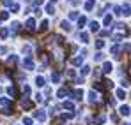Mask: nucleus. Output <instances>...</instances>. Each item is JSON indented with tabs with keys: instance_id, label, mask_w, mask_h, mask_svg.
I'll return each mask as SVG.
<instances>
[{
	"instance_id": "f257e3e1",
	"label": "nucleus",
	"mask_w": 131,
	"mask_h": 125,
	"mask_svg": "<svg viewBox=\"0 0 131 125\" xmlns=\"http://www.w3.org/2000/svg\"><path fill=\"white\" fill-rule=\"evenodd\" d=\"M23 69H27V71H34L36 69V63L32 60V57H25L23 58Z\"/></svg>"
},
{
	"instance_id": "f03ea898",
	"label": "nucleus",
	"mask_w": 131,
	"mask_h": 125,
	"mask_svg": "<svg viewBox=\"0 0 131 125\" xmlns=\"http://www.w3.org/2000/svg\"><path fill=\"white\" fill-rule=\"evenodd\" d=\"M67 95H71L74 101H82V97H83V92H82V90H74V92H71V90H69V92H67Z\"/></svg>"
},
{
	"instance_id": "7ed1b4c3",
	"label": "nucleus",
	"mask_w": 131,
	"mask_h": 125,
	"mask_svg": "<svg viewBox=\"0 0 131 125\" xmlns=\"http://www.w3.org/2000/svg\"><path fill=\"white\" fill-rule=\"evenodd\" d=\"M34 118H36V120H39V122L43 123L44 120H46V113H44L43 109H39V111H36V113H34Z\"/></svg>"
},
{
	"instance_id": "20e7f679",
	"label": "nucleus",
	"mask_w": 131,
	"mask_h": 125,
	"mask_svg": "<svg viewBox=\"0 0 131 125\" xmlns=\"http://www.w3.org/2000/svg\"><path fill=\"white\" fill-rule=\"evenodd\" d=\"M7 92H9V95H11V99H13V97H16V95H18V88H16V85H13V86H9V88H7Z\"/></svg>"
},
{
	"instance_id": "39448f33",
	"label": "nucleus",
	"mask_w": 131,
	"mask_h": 125,
	"mask_svg": "<svg viewBox=\"0 0 131 125\" xmlns=\"http://www.w3.org/2000/svg\"><path fill=\"white\" fill-rule=\"evenodd\" d=\"M119 113H121L122 116H128V115H129V106H128V104H126V106H121Z\"/></svg>"
},
{
	"instance_id": "423d86ee",
	"label": "nucleus",
	"mask_w": 131,
	"mask_h": 125,
	"mask_svg": "<svg viewBox=\"0 0 131 125\" xmlns=\"http://www.w3.org/2000/svg\"><path fill=\"white\" fill-rule=\"evenodd\" d=\"M112 69H113V65L110 62H105V65H103V74H108V72H112Z\"/></svg>"
},
{
	"instance_id": "0eeeda50",
	"label": "nucleus",
	"mask_w": 131,
	"mask_h": 125,
	"mask_svg": "<svg viewBox=\"0 0 131 125\" xmlns=\"http://www.w3.org/2000/svg\"><path fill=\"white\" fill-rule=\"evenodd\" d=\"M83 58H85V55H82V53H80V57H76V58H73L71 62L74 63V65H82V62H83Z\"/></svg>"
},
{
	"instance_id": "6e6552de",
	"label": "nucleus",
	"mask_w": 131,
	"mask_h": 125,
	"mask_svg": "<svg viewBox=\"0 0 131 125\" xmlns=\"http://www.w3.org/2000/svg\"><path fill=\"white\" fill-rule=\"evenodd\" d=\"M89 25H90V30H92V32H97V30H99V26H101L97 21H90Z\"/></svg>"
},
{
	"instance_id": "1a4fd4ad",
	"label": "nucleus",
	"mask_w": 131,
	"mask_h": 125,
	"mask_svg": "<svg viewBox=\"0 0 131 125\" xmlns=\"http://www.w3.org/2000/svg\"><path fill=\"white\" fill-rule=\"evenodd\" d=\"M89 101H90V102H96V101H97V93H96V90L89 92Z\"/></svg>"
},
{
	"instance_id": "9d476101",
	"label": "nucleus",
	"mask_w": 131,
	"mask_h": 125,
	"mask_svg": "<svg viewBox=\"0 0 131 125\" xmlns=\"http://www.w3.org/2000/svg\"><path fill=\"white\" fill-rule=\"evenodd\" d=\"M36 85H37L39 88H43L44 85H46V83H44V78H43V76H37V78H36Z\"/></svg>"
},
{
	"instance_id": "9b49d317",
	"label": "nucleus",
	"mask_w": 131,
	"mask_h": 125,
	"mask_svg": "<svg viewBox=\"0 0 131 125\" xmlns=\"http://www.w3.org/2000/svg\"><path fill=\"white\" fill-rule=\"evenodd\" d=\"M25 25H27V30H34V26H36V21L30 18V20H27V23H25Z\"/></svg>"
},
{
	"instance_id": "f8f14e48",
	"label": "nucleus",
	"mask_w": 131,
	"mask_h": 125,
	"mask_svg": "<svg viewBox=\"0 0 131 125\" xmlns=\"http://www.w3.org/2000/svg\"><path fill=\"white\" fill-rule=\"evenodd\" d=\"M21 106H23V107H27V109H30V107H32V102L25 97V99H21Z\"/></svg>"
},
{
	"instance_id": "ddd939ff",
	"label": "nucleus",
	"mask_w": 131,
	"mask_h": 125,
	"mask_svg": "<svg viewBox=\"0 0 131 125\" xmlns=\"http://www.w3.org/2000/svg\"><path fill=\"white\" fill-rule=\"evenodd\" d=\"M60 26H62V30L71 32V23H69V21H62V23H60Z\"/></svg>"
},
{
	"instance_id": "4468645a",
	"label": "nucleus",
	"mask_w": 131,
	"mask_h": 125,
	"mask_svg": "<svg viewBox=\"0 0 131 125\" xmlns=\"http://www.w3.org/2000/svg\"><path fill=\"white\" fill-rule=\"evenodd\" d=\"M67 92H69V90H67V88H60V90H59V92H57V95H59V97H60V99H64L66 95H67Z\"/></svg>"
},
{
	"instance_id": "2eb2a0df",
	"label": "nucleus",
	"mask_w": 131,
	"mask_h": 125,
	"mask_svg": "<svg viewBox=\"0 0 131 125\" xmlns=\"http://www.w3.org/2000/svg\"><path fill=\"white\" fill-rule=\"evenodd\" d=\"M46 12H48V14H55V7H53V4H48V5H46Z\"/></svg>"
},
{
	"instance_id": "dca6fc26",
	"label": "nucleus",
	"mask_w": 131,
	"mask_h": 125,
	"mask_svg": "<svg viewBox=\"0 0 131 125\" xmlns=\"http://www.w3.org/2000/svg\"><path fill=\"white\" fill-rule=\"evenodd\" d=\"M51 81H53V83H59V81H60V74H59V72H53V74H51Z\"/></svg>"
},
{
	"instance_id": "f3484780",
	"label": "nucleus",
	"mask_w": 131,
	"mask_h": 125,
	"mask_svg": "<svg viewBox=\"0 0 131 125\" xmlns=\"http://www.w3.org/2000/svg\"><path fill=\"white\" fill-rule=\"evenodd\" d=\"M80 41L82 42H89V34L87 32H82V34H80Z\"/></svg>"
},
{
	"instance_id": "a211bd4d",
	"label": "nucleus",
	"mask_w": 131,
	"mask_h": 125,
	"mask_svg": "<svg viewBox=\"0 0 131 125\" xmlns=\"http://www.w3.org/2000/svg\"><path fill=\"white\" fill-rule=\"evenodd\" d=\"M0 104L4 106V107H7V106L11 104V101H9V99H7V97H2V99H0Z\"/></svg>"
},
{
	"instance_id": "6ab92c4d",
	"label": "nucleus",
	"mask_w": 131,
	"mask_h": 125,
	"mask_svg": "<svg viewBox=\"0 0 131 125\" xmlns=\"http://www.w3.org/2000/svg\"><path fill=\"white\" fill-rule=\"evenodd\" d=\"M80 16H78V11H71L69 12V20H78Z\"/></svg>"
},
{
	"instance_id": "aec40b11",
	"label": "nucleus",
	"mask_w": 131,
	"mask_h": 125,
	"mask_svg": "<svg viewBox=\"0 0 131 125\" xmlns=\"http://www.w3.org/2000/svg\"><path fill=\"white\" fill-rule=\"evenodd\" d=\"M64 107H66V109H69V111H74V104H73V102H69V101L64 102Z\"/></svg>"
},
{
	"instance_id": "412c9836",
	"label": "nucleus",
	"mask_w": 131,
	"mask_h": 125,
	"mask_svg": "<svg viewBox=\"0 0 131 125\" xmlns=\"http://www.w3.org/2000/svg\"><path fill=\"white\" fill-rule=\"evenodd\" d=\"M92 7H94V0H89L85 4V11H92Z\"/></svg>"
},
{
	"instance_id": "4be33fe9",
	"label": "nucleus",
	"mask_w": 131,
	"mask_h": 125,
	"mask_svg": "<svg viewBox=\"0 0 131 125\" xmlns=\"http://www.w3.org/2000/svg\"><path fill=\"white\" fill-rule=\"evenodd\" d=\"M11 28H13V32H18V30H20V23H18V21H13Z\"/></svg>"
},
{
	"instance_id": "5701e85b",
	"label": "nucleus",
	"mask_w": 131,
	"mask_h": 125,
	"mask_svg": "<svg viewBox=\"0 0 131 125\" xmlns=\"http://www.w3.org/2000/svg\"><path fill=\"white\" fill-rule=\"evenodd\" d=\"M103 58H105V55H103V53H96V55H94V60H96V62H101Z\"/></svg>"
},
{
	"instance_id": "b1692460",
	"label": "nucleus",
	"mask_w": 131,
	"mask_h": 125,
	"mask_svg": "<svg viewBox=\"0 0 131 125\" xmlns=\"http://www.w3.org/2000/svg\"><path fill=\"white\" fill-rule=\"evenodd\" d=\"M7 18H9V12L7 11H0V20L4 21V20H7Z\"/></svg>"
},
{
	"instance_id": "393cba45",
	"label": "nucleus",
	"mask_w": 131,
	"mask_h": 125,
	"mask_svg": "<svg viewBox=\"0 0 131 125\" xmlns=\"http://www.w3.org/2000/svg\"><path fill=\"white\" fill-rule=\"evenodd\" d=\"M85 23H87V18H85V16H82V18H78V25H80V28H82V26H83Z\"/></svg>"
},
{
	"instance_id": "a878e982",
	"label": "nucleus",
	"mask_w": 131,
	"mask_h": 125,
	"mask_svg": "<svg viewBox=\"0 0 131 125\" xmlns=\"http://www.w3.org/2000/svg\"><path fill=\"white\" fill-rule=\"evenodd\" d=\"M126 97V92L124 90H117V99H124Z\"/></svg>"
},
{
	"instance_id": "bb28decb",
	"label": "nucleus",
	"mask_w": 131,
	"mask_h": 125,
	"mask_svg": "<svg viewBox=\"0 0 131 125\" xmlns=\"http://www.w3.org/2000/svg\"><path fill=\"white\" fill-rule=\"evenodd\" d=\"M89 71H90V67H89V65H83V67H82V76L89 74Z\"/></svg>"
},
{
	"instance_id": "cd10ccee",
	"label": "nucleus",
	"mask_w": 131,
	"mask_h": 125,
	"mask_svg": "<svg viewBox=\"0 0 131 125\" xmlns=\"http://www.w3.org/2000/svg\"><path fill=\"white\" fill-rule=\"evenodd\" d=\"M121 11H124L122 14H126V16H128V14H129V4H126V5H124V7H122Z\"/></svg>"
},
{
	"instance_id": "c85d7f7f",
	"label": "nucleus",
	"mask_w": 131,
	"mask_h": 125,
	"mask_svg": "<svg viewBox=\"0 0 131 125\" xmlns=\"http://www.w3.org/2000/svg\"><path fill=\"white\" fill-rule=\"evenodd\" d=\"M94 120H96V123H97V125L105 123V116H97V118H94Z\"/></svg>"
},
{
	"instance_id": "c756f323",
	"label": "nucleus",
	"mask_w": 131,
	"mask_h": 125,
	"mask_svg": "<svg viewBox=\"0 0 131 125\" xmlns=\"http://www.w3.org/2000/svg\"><path fill=\"white\" fill-rule=\"evenodd\" d=\"M23 123L25 125H32V118H30V116H25V118H23Z\"/></svg>"
},
{
	"instance_id": "7c9ffc66",
	"label": "nucleus",
	"mask_w": 131,
	"mask_h": 125,
	"mask_svg": "<svg viewBox=\"0 0 131 125\" xmlns=\"http://www.w3.org/2000/svg\"><path fill=\"white\" fill-rule=\"evenodd\" d=\"M103 46H105V41H101V39H99V41H96V48H97V49H101Z\"/></svg>"
},
{
	"instance_id": "2f4dec72",
	"label": "nucleus",
	"mask_w": 131,
	"mask_h": 125,
	"mask_svg": "<svg viewBox=\"0 0 131 125\" xmlns=\"http://www.w3.org/2000/svg\"><path fill=\"white\" fill-rule=\"evenodd\" d=\"M7 34H9L7 28H2V30H0V37H7Z\"/></svg>"
},
{
	"instance_id": "473e14b6",
	"label": "nucleus",
	"mask_w": 131,
	"mask_h": 125,
	"mask_svg": "<svg viewBox=\"0 0 131 125\" xmlns=\"http://www.w3.org/2000/svg\"><path fill=\"white\" fill-rule=\"evenodd\" d=\"M110 53H112V55H117V53H119V46H112Z\"/></svg>"
},
{
	"instance_id": "72a5a7b5",
	"label": "nucleus",
	"mask_w": 131,
	"mask_h": 125,
	"mask_svg": "<svg viewBox=\"0 0 131 125\" xmlns=\"http://www.w3.org/2000/svg\"><path fill=\"white\" fill-rule=\"evenodd\" d=\"M16 60H18V58H16L14 55H11V57L7 58V62H9V63H16Z\"/></svg>"
},
{
	"instance_id": "f704fd0d",
	"label": "nucleus",
	"mask_w": 131,
	"mask_h": 125,
	"mask_svg": "<svg viewBox=\"0 0 131 125\" xmlns=\"http://www.w3.org/2000/svg\"><path fill=\"white\" fill-rule=\"evenodd\" d=\"M46 28H48V21H43V23H41V32H44Z\"/></svg>"
},
{
	"instance_id": "c9c22d12",
	"label": "nucleus",
	"mask_w": 131,
	"mask_h": 125,
	"mask_svg": "<svg viewBox=\"0 0 131 125\" xmlns=\"http://www.w3.org/2000/svg\"><path fill=\"white\" fill-rule=\"evenodd\" d=\"M11 9H13L14 12H18V11H20V5H18V4H13V5H11Z\"/></svg>"
},
{
	"instance_id": "e433bc0d",
	"label": "nucleus",
	"mask_w": 131,
	"mask_h": 125,
	"mask_svg": "<svg viewBox=\"0 0 131 125\" xmlns=\"http://www.w3.org/2000/svg\"><path fill=\"white\" fill-rule=\"evenodd\" d=\"M23 93H25V95H28V93H30V86H27V85H25V86H23Z\"/></svg>"
},
{
	"instance_id": "4c0bfd02",
	"label": "nucleus",
	"mask_w": 131,
	"mask_h": 125,
	"mask_svg": "<svg viewBox=\"0 0 131 125\" xmlns=\"http://www.w3.org/2000/svg\"><path fill=\"white\" fill-rule=\"evenodd\" d=\"M105 25H106V26L112 25V16H106V18H105Z\"/></svg>"
},
{
	"instance_id": "58836bf2",
	"label": "nucleus",
	"mask_w": 131,
	"mask_h": 125,
	"mask_svg": "<svg viewBox=\"0 0 131 125\" xmlns=\"http://www.w3.org/2000/svg\"><path fill=\"white\" fill-rule=\"evenodd\" d=\"M23 53H27V55H30V46H23Z\"/></svg>"
},
{
	"instance_id": "ea45409f",
	"label": "nucleus",
	"mask_w": 131,
	"mask_h": 125,
	"mask_svg": "<svg viewBox=\"0 0 131 125\" xmlns=\"http://www.w3.org/2000/svg\"><path fill=\"white\" fill-rule=\"evenodd\" d=\"M113 41H115V42H121V41H122V35H113Z\"/></svg>"
},
{
	"instance_id": "a19ab883",
	"label": "nucleus",
	"mask_w": 131,
	"mask_h": 125,
	"mask_svg": "<svg viewBox=\"0 0 131 125\" xmlns=\"http://www.w3.org/2000/svg\"><path fill=\"white\" fill-rule=\"evenodd\" d=\"M2 2H4L5 5H13V4H14V0H2Z\"/></svg>"
},
{
	"instance_id": "79ce46f5",
	"label": "nucleus",
	"mask_w": 131,
	"mask_h": 125,
	"mask_svg": "<svg viewBox=\"0 0 131 125\" xmlns=\"http://www.w3.org/2000/svg\"><path fill=\"white\" fill-rule=\"evenodd\" d=\"M121 85H122L124 88H128V86H129V81H128V79H124V81H122V83H121Z\"/></svg>"
},
{
	"instance_id": "37998d69",
	"label": "nucleus",
	"mask_w": 131,
	"mask_h": 125,
	"mask_svg": "<svg viewBox=\"0 0 131 125\" xmlns=\"http://www.w3.org/2000/svg\"><path fill=\"white\" fill-rule=\"evenodd\" d=\"M43 4V0H36V5H41Z\"/></svg>"
},
{
	"instance_id": "c03bdc74",
	"label": "nucleus",
	"mask_w": 131,
	"mask_h": 125,
	"mask_svg": "<svg viewBox=\"0 0 131 125\" xmlns=\"http://www.w3.org/2000/svg\"><path fill=\"white\" fill-rule=\"evenodd\" d=\"M53 2H57V0H51V4H53Z\"/></svg>"
},
{
	"instance_id": "a18cd8bd",
	"label": "nucleus",
	"mask_w": 131,
	"mask_h": 125,
	"mask_svg": "<svg viewBox=\"0 0 131 125\" xmlns=\"http://www.w3.org/2000/svg\"><path fill=\"white\" fill-rule=\"evenodd\" d=\"M124 125H129V123H124Z\"/></svg>"
}]
</instances>
